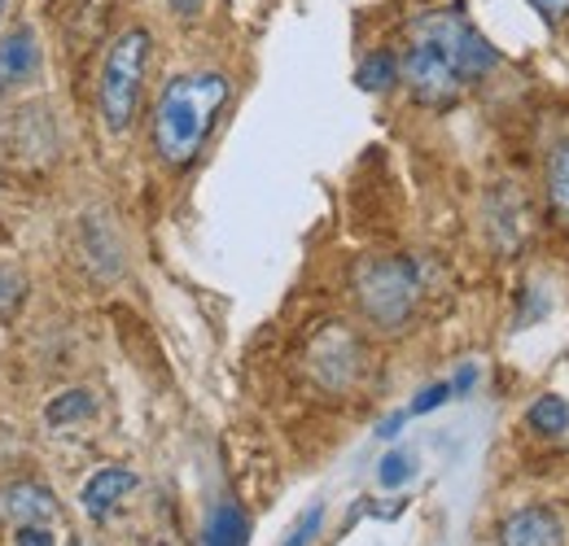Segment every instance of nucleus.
Masks as SVG:
<instances>
[{
  "instance_id": "1",
  "label": "nucleus",
  "mask_w": 569,
  "mask_h": 546,
  "mask_svg": "<svg viewBox=\"0 0 569 546\" xmlns=\"http://www.w3.org/2000/svg\"><path fill=\"white\" fill-rule=\"evenodd\" d=\"M496 62L499 53L465 13L429 9L408 27V49L399 70L421 105H451L469 83L487 79Z\"/></svg>"
},
{
  "instance_id": "2",
  "label": "nucleus",
  "mask_w": 569,
  "mask_h": 546,
  "mask_svg": "<svg viewBox=\"0 0 569 546\" xmlns=\"http://www.w3.org/2000/svg\"><path fill=\"white\" fill-rule=\"evenodd\" d=\"M228 97L232 83L219 70H184L167 79V88L153 101V153L167 166H189L211 140Z\"/></svg>"
},
{
  "instance_id": "3",
  "label": "nucleus",
  "mask_w": 569,
  "mask_h": 546,
  "mask_svg": "<svg viewBox=\"0 0 569 546\" xmlns=\"http://www.w3.org/2000/svg\"><path fill=\"white\" fill-rule=\"evenodd\" d=\"M356 302L368 324L395 333L421 306V272L403 254H368L356 267Z\"/></svg>"
},
{
  "instance_id": "4",
  "label": "nucleus",
  "mask_w": 569,
  "mask_h": 546,
  "mask_svg": "<svg viewBox=\"0 0 569 546\" xmlns=\"http://www.w3.org/2000/svg\"><path fill=\"white\" fill-rule=\"evenodd\" d=\"M144 70H149V31L144 27L119 31L110 40V49H106L101 79H97V110H101V123L114 136L128 132L137 110H141Z\"/></svg>"
},
{
  "instance_id": "5",
  "label": "nucleus",
  "mask_w": 569,
  "mask_h": 546,
  "mask_svg": "<svg viewBox=\"0 0 569 546\" xmlns=\"http://www.w3.org/2000/svg\"><path fill=\"white\" fill-rule=\"evenodd\" d=\"M311 376L325 385V390H347L359 376V342L347 328H325L316 342H311Z\"/></svg>"
},
{
  "instance_id": "6",
  "label": "nucleus",
  "mask_w": 569,
  "mask_h": 546,
  "mask_svg": "<svg viewBox=\"0 0 569 546\" xmlns=\"http://www.w3.org/2000/svg\"><path fill=\"white\" fill-rule=\"evenodd\" d=\"M44 70V49L36 27H13L9 36H0V92H22L27 83H36Z\"/></svg>"
},
{
  "instance_id": "7",
  "label": "nucleus",
  "mask_w": 569,
  "mask_h": 546,
  "mask_svg": "<svg viewBox=\"0 0 569 546\" xmlns=\"http://www.w3.org/2000/svg\"><path fill=\"white\" fill-rule=\"evenodd\" d=\"M0 512L9 525H62V512H58V498L44 489V485H31V481H18L0 494Z\"/></svg>"
},
{
  "instance_id": "8",
  "label": "nucleus",
  "mask_w": 569,
  "mask_h": 546,
  "mask_svg": "<svg viewBox=\"0 0 569 546\" xmlns=\"http://www.w3.org/2000/svg\"><path fill=\"white\" fill-rule=\"evenodd\" d=\"M499 546H566V529L548 507H526L499 525Z\"/></svg>"
},
{
  "instance_id": "9",
  "label": "nucleus",
  "mask_w": 569,
  "mask_h": 546,
  "mask_svg": "<svg viewBox=\"0 0 569 546\" xmlns=\"http://www.w3.org/2000/svg\"><path fill=\"white\" fill-rule=\"evenodd\" d=\"M137 489V473H128V468H101V473H92V477L83 481V512L92 516V520H106L128 494Z\"/></svg>"
},
{
  "instance_id": "10",
  "label": "nucleus",
  "mask_w": 569,
  "mask_h": 546,
  "mask_svg": "<svg viewBox=\"0 0 569 546\" xmlns=\"http://www.w3.org/2000/svg\"><path fill=\"white\" fill-rule=\"evenodd\" d=\"M246 543H250V520H246V512H241L237 503H219L211 525H207L202 546H246Z\"/></svg>"
},
{
  "instance_id": "11",
  "label": "nucleus",
  "mask_w": 569,
  "mask_h": 546,
  "mask_svg": "<svg viewBox=\"0 0 569 546\" xmlns=\"http://www.w3.org/2000/svg\"><path fill=\"white\" fill-rule=\"evenodd\" d=\"M88 415H92V394L88 390H62L58 398H49L44 424L49 428H71V424H83Z\"/></svg>"
},
{
  "instance_id": "12",
  "label": "nucleus",
  "mask_w": 569,
  "mask_h": 546,
  "mask_svg": "<svg viewBox=\"0 0 569 546\" xmlns=\"http://www.w3.org/2000/svg\"><path fill=\"white\" fill-rule=\"evenodd\" d=\"M526 424H530L535 433H543V437H561L569 428V403L561 394H543L539 403H530Z\"/></svg>"
},
{
  "instance_id": "13",
  "label": "nucleus",
  "mask_w": 569,
  "mask_h": 546,
  "mask_svg": "<svg viewBox=\"0 0 569 546\" xmlns=\"http://www.w3.org/2000/svg\"><path fill=\"white\" fill-rule=\"evenodd\" d=\"M399 74H403V70H399V58L381 49V53H368V58L359 62L356 83L363 88V92H386V88H395Z\"/></svg>"
},
{
  "instance_id": "14",
  "label": "nucleus",
  "mask_w": 569,
  "mask_h": 546,
  "mask_svg": "<svg viewBox=\"0 0 569 546\" xmlns=\"http://www.w3.org/2000/svg\"><path fill=\"white\" fill-rule=\"evenodd\" d=\"M548 193L557 214L569 223V140H561L552 153H548Z\"/></svg>"
},
{
  "instance_id": "15",
  "label": "nucleus",
  "mask_w": 569,
  "mask_h": 546,
  "mask_svg": "<svg viewBox=\"0 0 569 546\" xmlns=\"http://www.w3.org/2000/svg\"><path fill=\"white\" fill-rule=\"evenodd\" d=\"M22 297H27V280L13 272V267L0 263V320H9L22 306Z\"/></svg>"
},
{
  "instance_id": "16",
  "label": "nucleus",
  "mask_w": 569,
  "mask_h": 546,
  "mask_svg": "<svg viewBox=\"0 0 569 546\" xmlns=\"http://www.w3.org/2000/svg\"><path fill=\"white\" fill-rule=\"evenodd\" d=\"M62 525H13V546H58Z\"/></svg>"
},
{
  "instance_id": "17",
  "label": "nucleus",
  "mask_w": 569,
  "mask_h": 546,
  "mask_svg": "<svg viewBox=\"0 0 569 546\" xmlns=\"http://www.w3.org/2000/svg\"><path fill=\"white\" fill-rule=\"evenodd\" d=\"M412 477V455H386L381 459V468H377V481L386 485V489H395V485H403V481Z\"/></svg>"
},
{
  "instance_id": "18",
  "label": "nucleus",
  "mask_w": 569,
  "mask_h": 546,
  "mask_svg": "<svg viewBox=\"0 0 569 546\" xmlns=\"http://www.w3.org/2000/svg\"><path fill=\"white\" fill-rule=\"evenodd\" d=\"M320 520H325V507H320V503H316V507H307V512H302V520L293 525V534L284 538V546H307L316 534H320Z\"/></svg>"
},
{
  "instance_id": "19",
  "label": "nucleus",
  "mask_w": 569,
  "mask_h": 546,
  "mask_svg": "<svg viewBox=\"0 0 569 546\" xmlns=\"http://www.w3.org/2000/svg\"><path fill=\"white\" fill-rule=\"evenodd\" d=\"M451 394H456V390H451V381H438V385H429L426 394H417V398H412V415H426V411L442 407Z\"/></svg>"
},
{
  "instance_id": "20",
  "label": "nucleus",
  "mask_w": 569,
  "mask_h": 546,
  "mask_svg": "<svg viewBox=\"0 0 569 546\" xmlns=\"http://www.w3.org/2000/svg\"><path fill=\"white\" fill-rule=\"evenodd\" d=\"M548 22H566L569 18V0H530Z\"/></svg>"
},
{
  "instance_id": "21",
  "label": "nucleus",
  "mask_w": 569,
  "mask_h": 546,
  "mask_svg": "<svg viewBox=\"0 0 569 546\" xmlns=\"http://www.w3.org/2000/svg\"><path fill=\"white\" fill-rule=\"evenodd\" d=\"M207 9V0H171V13L176 18H198Z\"/></svg>"
},
{
  "instance_id": "22",
  "label": "nucleus",
  "mask_w": 569,
  "mask_h": 546,
  "mask_svg": "<svg viewBox=\"0 0 569 546\" xmlns=\"http://www.w3.org/2000/svg\"><path fill=\"white\" fill-rule=\"evenodd\" d=\"M473 381H478V372H473V367H460V376H456V385H451V390H456V394H469V385H473Z\"/></svg>"
},
{
  "instance_id": "23",
  "label": "nucleus",
  "mask_w": 569,
  "mask_h": 546,
  "mask_svg": "<svg viewBox=\"0 0 569 546\" xmlns=\"http://www.w3.org/2000/svg\"><path fill=\"white\" fill-rule=\"evenodd\" d=\"M399 428H403V415H390V419H386V424H381V437H395V433H399Z\"/></svg>"
},
{
  "instance_id": "24",
  "label": "nucleus",
  "mask_w": 569,
  "mask_h": 546,
  "mask_svg": "<svg viewBox=\"0 0 569 546\" xmlns=\"http://www.w3.org/2000/svg\"><path fill=\"white\" fill-rule=\"evenodd\" d=\"M4 13H9V0H0V22H4Z\"/></svg>"
},
{
  "instance_id": "25",
  "label": "nucleus",
  "mask_w": 569,
  "mask_h": 546,
  "mask_svg": "<svg viewBox=\"0 0 569 546\" xmlns=\"http://www.w3.org/2000/svg\"><path fill=\"white\" fill-rule=\"evenodd\" d=\"M79 546H83V543H79Z\"/></svg>"
}]
</instances>
